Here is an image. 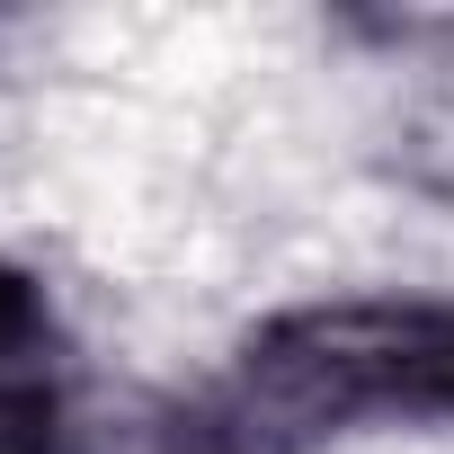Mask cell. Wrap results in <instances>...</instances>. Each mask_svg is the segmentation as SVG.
I'll return each instance as SVG.
<instances>
[{"mask_svg":"<svg viewBox=\"0 0 454 454\" xmlns=\"http://www.w3.org/2000/svg\"><path fill=\"white\" fill-rule=\"evenodd\" d=\"M45 356H54V312H45V286H36L27 268H10V259H0V392L36 383V374H45Z\"/></svg>","mask_w":454,"mask_h":454,"instance_id":"cell-1","label":"cell"}]
</instances>
